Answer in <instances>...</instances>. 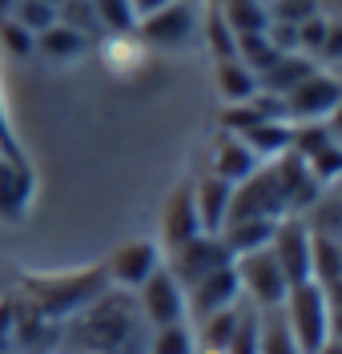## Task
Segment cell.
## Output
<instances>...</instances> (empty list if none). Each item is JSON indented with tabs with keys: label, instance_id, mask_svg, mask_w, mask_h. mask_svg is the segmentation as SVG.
Listing matches in <instances>:
<instances>
[{
	"label": "cell",
	"instance_id": "cell-25",
	"mask_svg": "<svg viewBox=\"0 0 342 354\" xmlns=\"http://www.w3.org/2000/svg\"><path fill=\"white\" fill-rule=\"evenodd\" d=\"M145 354H198V342H193V326H189V322L153 326V338H149Z\"/></svg>",
	"mask_w": 342,
	"mask_h": 354
},
{
	"label": "cell",
	"instance_id": "cell-17",
	"mask_svg": "<svg viewBox=\"0 0 342 354\" xmlns=\"http://www.w3.org/2000/svg\"><path fill=\"white\" fill-rule=\"evenodd\" d=\"M274 225L278 221L270 218H238V221H226L218 230V238L226 242V250L238 258V254H254V250H266L274 238Z\"/></svg>",
	"mask_w": 342,
	"mask_h": 354
},
{
	"label": "cell",
	"instance_id": "cell-28",
	"mask_svg": "<svg viewBox=\"0 0 342 354\" xmlns=\"http://www.w3.org/2000/svg\"><path fill=\"white\" fill-rule=\"evenodd\" d=\"M57 21L68 24V28H77L85 41H97L105 28L97 21V12H93V0H65L61 8H57Z\"/></svg>",
	"mask_w": 342,
	"mask_h": 354
},
{
	"label": "cell",
	"instance_id": "cell-37",
	"mask_svg": "<svg viewBox=\"0 0 342 354\" xmlns=\"http://www.w3.org/2000/svg\"><path fill=\"white\" fill-rule=\"evenodd\" d=\"M129 4H133V17L141 21V17L158 12V8H165V4H173V0H129Z\"/></svg>",
	"mask_w": 342,
	"mask_h": 354
},
{
	"label": "cell",
	"instance_id": "cell-41",
	"mask_svg": "<svg viewBox=\"0 0 342 354\" xmlns=\"http://www.w3.org/2000/svg\"><path fill=\"white\" fill-rule=\"evenodd\" d=\"M0 298H4V294H0Z\"/></svg>",
	"mask_w": 342,
	"mask_h": 354
},
{
	"label": "cell",
	"instance_id": "cell-40",
	"mask_svg": "<svg viewBox=\"0 0 342 354\" xmlns=\"http://www.w3.org/2000/svg\"><path fill=\"white\" fill-rule=\"evenodd\" d=\"M4 354H17V351H4Z\"/></svg>",
	"mask_w": 342,
	"mask_h": 354
},
{
	"label": "cell",
	"instance_id": "cell-14",
	"mask_svg": "<svg viewBox=\"0 0 342 354\" xmlns=\"http://www.w3.org/2000/svg\"><path fill=\"white\" fill-rule=\"evenodd\" d=\"M229 198H234V185L222 177H202L193 181V205H198V221H202V234H218L226 225L229 214Z\"/></svg>",
	"mask_w": 342,
	"mask_h": 354
},
{
	"label": "cell",
	"instance_id": "cell-7",
	"mask_svg": "<svg viewBox=\"0 0 342 354\" xmlns=\"http://www.w3.org/2000/svg\"><path fill=\"white\" fill-rule=\"evenodd\" d=\"M193 32H198V12H193L189 0L165 4L158 12L141 17L137 28H133V37L145 44V48H182V44L193 41Z\"/></svg>",
	"mask_w": 342,
	"mask_h": 354
},
{
	"label": "cell",
	"instance_id": "cell-27",
	"mask_svg": "<svg viewBox=\"0 0 342 354\" xmlns=\"http://www.w3.org/2000/svg\"><path fill=\"white\" fill-rule=\"evenodd\" d=\"M93 12H97V21H101V28L109 37H125V32L137 28V17H133L129 0H93Z\"/></svg>",
	"mask_w": 342,
	"mask_h": 354
},
{
	"label": "cell",
	"instance_id": "cell-26",
	"mask_svg": "<svg viewBox=\"0 0 342 354\" xmlns=\"http://www.w3.org/2000/svg\"><path fill=\"white\" fill-rule=\"evenodd\" d=\"M205 44H209L213 61H229V57H238V32L226 24V17L218 12V4H209V17H205Z\"/></svg>",
	"mask_w": 342,
	"mask_h": 354
},
{
	"label": "cell",
	"instance_id": "cell-4",
	"mask_svg": "<svg viewBox=\"0 0 342 354\" xmlns=\"http://www.w3.org/2000/svg\"><path fill=\"white\" fill-rule=\"evenodd\" d=\"M342 105V85L334 73H322L314 68L306 81H298L286 97H282V117L290 125H302V121H330Z\"/></svg>",
	"mask_w": 342,
	"mask_h": 354
},
{
	"label": "cell",
	"instance_id": "cell-38",
	"mask_svg": "<svg viewBox=\"0 0 342 354\" xmlns=\"http://www.w3.org/2000/svg\"><path fill=\"white\" fill-rule=\"evenodd\" d=\"M12 4H17V0H0V17H8V12H12Z\"/></svg>",
	"mask_w": 342,
	"mask_h": 354
},
{
	"label": "cell",
	"instance_id": "cell-29",
	"mask_svg": "<svg viewBox=\"0 0 342 354\" xmlns=\"http://www.w3.org/2000/svg\"><path fill=\"white\" fill-rule=\"evenodd\" d=\"M274 57H278V48L270 44L266 32H238V61L254 73H262V68L274 65Z\"/></svg>",
	"mask_w": 342,
	"mask_h": 354
},
{
	"label": "cell",
	"instance_id": "cell-22",
	"mask_svg": "<svg viewBox=\"0 0 342 354\" xmlns=\"http://www.w3.org/2000/svg\"><path fill=\"white\" fill-rule=\"evenodd\" d=\"M258 354H302L286 318H282V306L258 310Z\"/></svg>",
	"mask_w": 342,
	"mask_h": 354
},
{
	"label": "cell",
	"instance_id": "cell-20",
	"mask_svg": "<svg viewBox=\"0 0 342 354\" xmlns=\"http://www.w3.org/2000/svg\"><path fill=\"white\" fill-rule=\"evenodd\" d=\"M290 133H294L290 121H258V125H250L246 133H234V137H242L258 161H270V157L290 149Z\"/></svg>",
	"mask_w": 342,
	"mask_h": 354
},
{
	"label": "cell",
	"instance_id": "cell-6",
	"mask_svg": "<svg viewBox=\"0 0 342 354\" xmlns=\"http://www.w3.org/2000/svg\"><path fill=\"white\" fill-rule=\"evenodd\" d=\"M229 262H234V254L226 250V242H222L218 234H198V238H189V242L169 250L165 270L173 274V282L182 290H189L198 278H205V274H213L218 266H229Z\"/></svg>",
	"mask_w": 342,
	"mask_h": 354
},
{
	"label": "cell",
	"instance_id": "cell-23",
	"mask_svg": "<svg viewBox=\"0 0 342 354\" xmlns=\"http://www.w3.org/2000/svg\"><path fill=\"white\" fill-rule=\"evenodd\" d=\"M238 326V306H226V310H213V314H205L202 322H198V330H193V342H198V351H213L222 354L229 342V334Z\"/></svg>",
	"mask_w": 342,
	"mask_h": 354
},
{
	"label": "cell",
	"instance_id": "cell-32",
	"mask_svg": "<svg viewBox=\"0 0 342 354\" xmlns=\"http://www.w3.org/2000/svg\"><path fill=\"white\" fill-rule=\"evenodd\" d=\"M266 17L278 24H302L310 17H319V0H270Z\"/></svg>",
	"mask_w": 342,
	"mask_h": 354
},
{
	"label": "cell",
	"instance_id": "cell-34",
	"mask_svg": "<svg viewBox=\"0 0 342 354\" xmlns=\"http://www.w3.org/2000/svg\"><path fill=\"white\" fill-rule=\"evenodd\" d=\"M0 157H8V161H28L21 149V141H17V133H12V117L4 109V93H0Z\"/></svg>",
	"mask_w": 342,
	"mask_h": 354
},
{
	"label": "cell",
	"instance_id": "cell-21",
	"mask_svg": "<svg viewBox=\"0 0 342 354\" xmlns=\"http://www.w3.org/2000/svg\"><path fill=\"white\" fill-rule=\"evenodd\" d=\"M213 81H218V93H222V101H226V105H246L254 93H258V73H254V68H246L238 57L218 61V68H213Z\"/></svg>",
	"mask_w": 342,
	"mask_h": 354
},
{
	"label": "cell",
	"instance_id": "cell-18",
	"mask_svg": "<svg viewBox=\"0 0 342 354\" xmlns=\"http://www.w3.org/2000/svg\"><path fill=\"white\" fill-rule=\"evenodd\" d=\"M89 44L77 28H68V24H48L45 32H37V41H32V53H41L48 61H57V65H68V61H77V57H85L89 53Z\"/></svg>",
	"mask_w": 342,
	"mask_h": 354
},
{
	"label": "cell",
	"instance_id": "cell-5",
	"mask_svg": "<svg viewBox=\"0 0 342 354\" xmlns=\"http://www.w3.org/2000/svg\"><path fill=\"white\" fill-rule=\"evenodd\" d=\"M234 270H238L242 294H250L258 310H278L282 302H286L290 282L282 278V270H278V262H274L270 245H266V250H254V254H238V258H234Z\"/></svg>",
	"mask_w": 342,
	"mask_h": 354
},
{
	"label": "cell",
	"instance_id": "cell-3",
	"mask_svg": "<svg viewBox=\"0 0 342 354\" xmlns=\"http://www.w3.org/2000/svg\"><path fill=\"white\" fill-rule=\"evenodd\" d=\"M282 318L294 334L298 351L314 354L330 338V294L319 282H298L286 290V302H282Z\"/></svg>",
	"mask_w": 342,
	"mask_h": 354
},
{
	"label": "cell",
	"instance_id": "cell-10",
	"mask_svg": "<svg viewBox=\"0 0 342 354\" xmlns=\"http://www.w3.org/2000/svg\"><path fill=\"white\" fill-rule=\"evenodd\" d=\"M270 254L282 278L298 286V282H310V225L302 218H282L274 225V238H270Z\"/></svg>",
	"mask_w": 342,
	"mask_h": 354
},
{
	"label": "cell",
	"instance_id": "cell-13",
	"mask_svg": "<svg viewBox=\"0 0 342 354\" xmlns=\"http://www.w3.org/2000/svg\"><path fill=\"white\" fill-rule=\"evenodd\" d=\"M198 234H202V221H198V205H193V181H182L161 209V242L173 250Z\"/></svg>",
	"mask_w": 342,
	"mask_h": 354
},
{
	"label": "cell",
	"instance_id": "cell-16",
	"mask_svg": "<svg viewBox=\"0 0 342 354\" xmlns=\"http://www.w3.org/2000/svg\"><path fill=\"white\" fill-rule=\"evenodd\" d=\"M262 161L246 149V141L242 137H234V133H222V141H218V149H213V169L209 174L229 181V185H238L242 177H250Z\"/></svg>",
	"mask_w": 342,
	"mask_h": 354
},
{
	"label": "cell",
	"instance_id": "cell-19",
	"mask_svg": "<svg viewBox=\"0 0 342 354\" xmlns=\"http://www.w3.org/2000/svg\"><path fill=\"white\" fill-rule=\"evenodd\" d=\"M342 278V245L330 234H310V282H319L330 298Z\"/></svg>",
	"mask_w": 342,
	"mask_h": 354
},
{
	"label": "cell",
	"instance_id": "cell-24",
	"mask_svg": "<svg viewBox=\"0 0 342 354\" xmlns=\"http://www.w3.org/2000/svg\"><path fill=\"white\" fill-rule=\"evenodd\" d=\"M218 12L226 17V24L234 32H266V24H270L262 0H222Z\"/></svg>",
	"mask_w": 342,
	"mask_h": 354
},
{
	"label": "cell",
	"instance_id": "cell-33",
	"mask_svg": "<svg viewBox=\"0 0 342 354\" xmlns=\"http://www.w3.org/2000/svg\"><path fill=\"white\" fill-rule=\"evenodd\" d=\"M32 32L28 28H21V24L12 21V17H0V44L12 53V57H32Z\"/></svg>",
	"mask_w": 342,
	"mask_h": 354
},
{
	"label": "cell",
	"instance_id": "cell-11",
	"mask_svg": "<svg viewBox=\"0 0 342 354\" xmlns=\"http://www.w3.org/2000/svg\"><path fill=\"white\" fill-rule=\"evenodd\" d=\"M185 294V318H193V322H202L205 314H213V310H226V306H238V298H242V282H238V270L234 262L229 266H218L213 274H205L198 278Z\"/></svg>",
	"mask_w": 342,
	"mask_h": 354
},
{
	"label": "cell",
	"instance_id": "cell-30",
	"mask_svg": "<svg viewBox=\"0 0 342 354\" xmlns=\"http://www.w3.org/2000/svg\"><path fill=\"white\" fill-rule=\"evenodd\" d=\"M8 17L37 37V32H45L48 24H57V8H53V4H45V0H17Z\"/></svg>",
	"mask_w": 342,
	"mask_h": 354
},
{
	"label": "cell",
	"instance_id": "cell-9",
	"mask_svg": "<svg viewBox=\"0 0 342 354\" xmlns=\"http://www.w3.org/2000/svg\"><path fill=\"white\" fill-rule=\"evenodd\" d=\"M137 310L149 326H169V322H185V294L173 282V274L165 270V262L137 286Z\"/></svg>",
	"mask_w": 342,
	"mask_h": 354
},
{
	"label": "cell",
	"instance_id": "cell-31",
	"mask_svg": "<svg viewBox=\"0 0 342 354\" xmlns=\"http://www.w3.org/2000/svg\"><path fill=\"white\" fill-rule=\"evenodd\" d=\"M222 354H258V310H238V326Z\"/></svg>",
	"mask_w": 342,
	"mask_h": 354
},
{
	"label": "cell",
	"instance_id": "cell-39",
	"mask_svg": "<svg viewBox=\"0 0 342 354\" xmlns=\"http://www.w3.org/2000/svg\"><path fill=\"white\" fill-rule=\"evenodd\" d=\"M45 4H53V8H61V4H65V0H45Z\"/></svg>",
	"mask_w": 342,
	"mask_h": 354
},
{
	"label": "cell",
	"instance_id": "cell-15",
	"mask_svg": "<svg viewBox=\"0 0 342 354\" xmlns=\"http://www.w3.org/2000/svg\"><path fill=\"white\" fill-rule=\"evenodd\" d=\"M314 68H319L314 57H306V53H278L274 65L258 73V88H266L274 97H286V93H290L298 81H306Z\"/></svg>",
	"mask_w": 342,
	"mask_h": 354
},
{
	"label": "cell",
	"instance_id": "cell-12",
	"mask_svg": "<svg viewBox=\"0 0 342 354\" xmlns=\"http://www.w3.org/2000/svg\"><path fill=\"white\" fill-rule=\"evenodd\" d=\"M37 194V174L28 161H8L0 157V221L21 225L28 218V205Z\"/></svg>",
	"mask_w": 342,
	"mask_h": 354
},
{
	"label": "cell",
	"instance_id": "cell-1",
	"mask_svg": "<svg viewBox=\"0 0 342 354\" xmlns=\"http://www.w3.org/2000/svg\"><path fill=\"white\" fill-rule=\"evenodd\" d=\"M73 326L68 334L81 338V346L89 354H145L149 342H141V310L137 302L113 294V286L105 290L101 298H93L81 314L68 318Z\"/></svg>",
	"mask_w": 342,
	"mask_h": 354
},
{
	"label": "cell",
	"instance_id": "cell-2",
	"mask_svg": "<svg viewBox=\"0 0 342 354\" xmlns=\"http://www.w3.org/2000/svg\"><path fill=\"white\" fill-rule=\"evenodd\" d=\"M105 290H109V278L101 266L65 270V274H21V282H17V294L37 314H45L48 322H68Z\"/></svg>",
	"mask_w": 342,
	"mask_h": 354
},
{
	"label": "cell",
	"instance_id": "cell-35",
	"mask_svg": "<svg viewBox=\"0 0 342 354\" xmlns=\"http://www.w3.org/2000/svg\"><path fill=\"white\" fill-rule=\"evenodd\" d=\"M12 310H17L12 294H4L0 298V354L12 351Z\"/></svg>",
	"mask_w": 342,
	"mask_h": 354
},
{
	"label": "cell",
	"instance_id": "cell-36",
	"mask_svg": "<svg viewBox=\"0 0 342 354\" xmlns=\"http://www.w3.org/2000/svg\"><path fill=\"white\" fill-rule=\"evenodd\" d=\"M339 44H342V32H339V24L330 21V32H326V41H322L319 57L322 61H339Z\"/></svg>",
	"mask_w": 342,
	"mask_h": 354
},
{
	"label": "cell",
	"instance_id": "cell-8",
	"mask_svg": "<svg viewBox=\"0 0 342 354\" xmlns=\"http://www.w3.org/2000/svg\"><path fill=\"white\" fill-rule=\"evenodd\" d=\"M161 262H165V258H161V245L158 242H149V238H129V242H121L113 254L101 262V270H105L109 286L137 290Z\"/></svg>",
	"mask_w": 342,
	"mask_h": 354
}]
</instances>
